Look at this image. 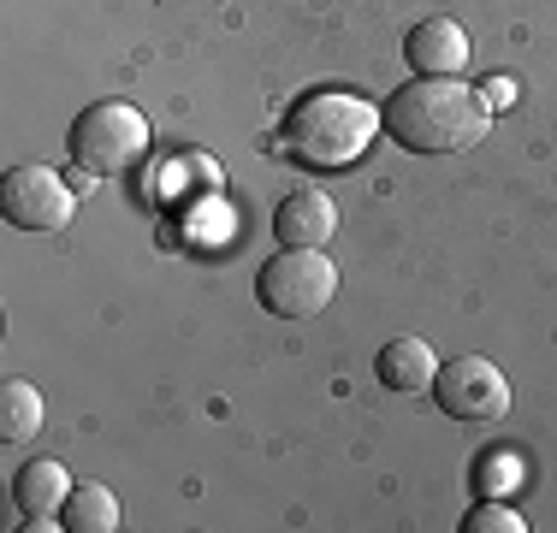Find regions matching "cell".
<instances>
[{"mask_svg":"<svg viewBox=\"0 0 557 533\" xmlns=\"http://www.w3.org/2000/svg\"><path fill=\"white\" fill-rule=\"evenodd\" d=\"M380 119H386V137L409 154H462L493 131V107L462 77H409L386 96Z\"/></svg>","mask_w":557,"mask_h":533,"instance_id":"cell-1","label":"cell"},{"mask_svg":"<svg viewBox=\"0 0 557 533\" xmlns=\"http://www.w3.org/2000/svg\"><path fill=\"white\" fill-rule=\"evenodd\" d=\"M380 131H386L380 107L368 96H356V89H302V96L285 107L278 142L290 149L297 166L338 172V166H356Z\"/></svg>","mask_w":557,"mask_h":533,"instance_id":"cell-2","label":"cell"},{"mask_svg":"<svg viewBox=\"0 0 557 533\" xmlns=\"http://www.w3.org/2000/svg\"><path fill=\"white\" fill-rule=\"evenodd\" d=\"M65 149L96 178H113V172H131L149 154V119L131 101H89L72 119V131H65Z\"/></svg>","mask_w":557,"mask_h":533,"instance_id":"cell-3","label":"cell"},{"mask_svg":"<svg viewBox=\"0 0 557 533\" xmlns=\"http://www.w3.org/2000/svg\"><path fill=\"white\" fill-rule=\"evenodd\" d=\"M256 297L278 320H314L338 297V266L326 261V249H278L261 261Z\"/></svg>","mask_w":557,"mask_h":533,"instance_id":"cell-4","label":"cell"},{"mask_svg":"<svg viewBox=\"0 0 557 533\" xmlns=\"http://www.w3.org/2000/svg\"><path fill=\"white\" fill-rule=\"evenodd\" d=\"M433 404H440L450 421L498 426L510 416V380H504V368L486 362V356H457V362H445L433 373Z\"/></svg>","mask_w":557,"mask_h":533,"instance_id":"cell-5","label":"cell"},{"mask_svg":"<svg viewBox=\"0 0 557 533\" xmlns=\"http://www.w3.org/2000/svg\"><path fill=\"white\" fill-rule=\"evenodd\" d=\"M72 208H77V190L72 178L54 166H12L7 178H0V213H7V225H18V232H65L72 225Z\"/></svg>","mask_w":557,"mask_h":533,"instance_id":"cell-6","label":"cell"},{"mask_svg":"<svg viewBox=\"0 0 557 533\" xmlns=\"http://www.w3.org/2000/svg\"><path fill=\"white\" fill-rule=\"evenodd\" d=\"M469 30L457 18H421L416 30L404 36V60L416 77H462L469 65Z\"/></svg>","mask_w":557,"mask_h":533,"instance_id":"cell-7","label":"cell"},{"mask_svg":"<svg viewBox=\"0 0 557 533\" xmlns=\"http://www.w3.org/2000/svg\"><path fill=\"white\" fill-rule=\"evenodd\" d=\"M338 232V202L326 190H290L273 208V237L285 249H326Z\"/></svg>","mask_w":557,"mask_h":533,"instance_id":"cell-8","label":"cell"},{"mask_svg":"<svg viewBox=\"0 0 557 533\" xmlns=\"http://www.w3.org/2000/svg\"><path fill=\"white\" fill-rule=\"evenodd\" d=\"M65 498H72V474H65L54 457H36L12 474V504H18V516L30 528H60Z\"/></svg>","mask_w":557,"mask_h":533,"instance_id":"cell-9","label":"cell"},{"mask_svg":"<svg viewBox=\"0 0 557 533\" xmlns=\"http://www.w3.org/2000/svg\"><path fill=\"white\" fill-rule=\"evenodd\" d=\"M433 373H440V356L421 338H392V344H380V356H374V380L397 397L433 392Z\"/></svg>","mask_w":557,"mask_h":533,"instance_id":"cell-10","label":"cell"},{"mask_svg":"<svg viewBox=\"0 0 557 533\" xmlns=\"http://www.w3.org/2000/svg\"><path fill=\"white\" fill-rule=\"evenodd\" d=\"M42 392L30 380H0V438L7 445H24V438L42 433Z\"/></svg>","mask_w":557,"mask_h":533,"instance_id":"cell-11","label":"cell"},{"mask_svg":"<svg viewBox=\"0 0 557 533\" xmlns=\"http://www.w3.org/2000/svg\"><path fill=\"white\" fill-rule=\"evenodd\" d=\"M60 528H72V533H113L119 528V498L101 486V480H84V486H72V498H65Z\"/></svg>","mask_w":557,"mask_h":533,"instance_id":"cell-12","label":"cell"},{"mask_svg":"<svg viewBox=\"0 0 557 533\" xmlns=\"http://www.w3.org/2000/svg\"><path fill=\"white\" fill-rule=\"evenodd\" d=\"M522 486V457L516 450H486L481 462H474V492L481 498H504V492Z\"/></svg>","mask_w":557,"mask_h":533,"instance_id":"cell-13","label":"cell"},{"mask_svg":"<svg viewBox=\"0 0 557 533\" xmlns=\"http://www.w3.org/2000/svg\"><path fill=\"white\" fill-rule=\"evenodd\" d=\"M528 522L510 510V498H481L469 516H462V533H522Z\"/></svg>","mask_w":557,"mask_h":533,"instance_id":"cell-14","label":"cell"},{"mask_svg":"<svg viewBox=\"0 0 557 533\" xmlns=\"http://www.w3.org/2000/svg\"><path fill=\"white\" fill-rule=\"evenodd\" d=\"M481 101H486V107H510V101H516V84H510V77H493V84L481 89Z\"/></svg>","mask_w":557,"mask_h":533,"instance_id":"cell-15","label":"cell"}]
</instances>
